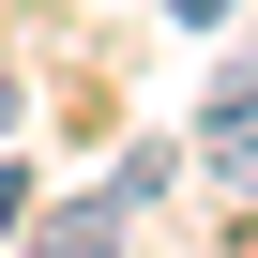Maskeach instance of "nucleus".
I'll list each match as a JSON object with an SVG mask.
<instances>
[{
    "mask_svg": "<svg viewBox=\"0 0 258 258\" xmlns=\"http://www.w3.org/2000/svg\"><path fill=\"white\" fill-rule=\"evenodd\" d=\"M198 167H228V182H258V76L198 106Z\"/></svg>",
    "mask_w": 258,
    "mask_h": 258,
    "instance_id": "f257e3e1",
    "label": "nucleus"
},
{
    "mask_svg": "<svg viewBox=\"0 0 258 258\" xmlns=\"http://www.w3.org/2000/svg\"><path fill=\"white\" fill-rule=\"evenodd\" d=\"M16 258H121V213H46L16 228Z\"/></svg>",
    "mask_w": 258,
    "mask_h": 258,
    "instance_id": "f03ea898",
    "label": "nucleus"
},
{
    "mask_svg": "<svg viewBox=\"0 0 258 258\" xmlns=\"http://www.w3.org/2000/svg\"><path fill=\"white\" fill-rule=\"evenodd\" d=\"M16 228H31V198H16V167H0V243H16Z\"/></svg>",
    "mask_w": 258,
    "mask_h": 258,
    "instance_id": "7ed1b4c3",
    "label": "nucleus"
},
{
    "mask_svg": "<svg viewBox=\"0 0 258 258\" xmlns=\"http://www.w3.org/2000/svg\"><path fill=\"white\" fill-rule=\"evenodd\" d=\"M0 121H16V76H0Z\"/></svg>",
    "mask_w": 258,
    "mask_h": 258,
    "instance_id": "39448f33",
    "label": "nucleus"
},
{
    "mask_svg": "<svg viewBox=\"0 0 258 258\" xmlns=\"http://www.w3.org/2000/svg\"><path fill=\"white\" fill-rule=\"evenodd\" d=\"M167 16H198V31H213V16H228V0H167Z\"/></svg>",
    "mask_w": 258,
    "mask_h": 258,
    "instance_id": "20e7f679",
    "label": "nucleus"
}]
</instances>
